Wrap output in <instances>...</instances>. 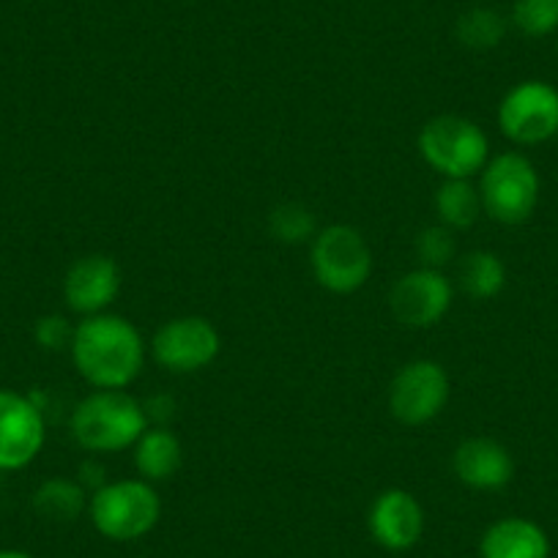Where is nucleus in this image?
<instances>
[{
  "label": "nucleus",
  "mask_w": 558,
  "mask_h": 558,
  "mask_svg": "<svg viewBox=\"0 0 558 558\" xmlns=\"http://www.w3.org/2000/svg\"><path fill=\"white\" fill-rule=\"evenodd\" d=\"M454 36L463 47L474 52H487L498 47L507 36V20L490 7H474L460 14L454 25Z\"/></svg>",
  "instance_id": "20"
},
{
  "label": "nucleus",
  "mask_w": 558,
  "mask_h": 558,
  "mask_svg": "<svg viewBox=\"0 0 558 558\" xmlns=\"http://www.w3.org/2000/svg\"><path fill=\"white\" fill-rule=\"evenodd\" d=\"M88 518L96 534L110 542H137L157 529L162 498L151 482L129 476L110 480L90 493Z\"/></svg>",
  "instance_id": "3"
},
{
  "label": "nucleus",
  "mask_w": 558,
  "mask_h": 558,
  "mask_svg": "<svg viewBox=\"0 0 558 558\" xmlns=\"http://www.w3.org/2000/svg\"><path fill=\"white\" fill-rule=\"evenodd\" d=\"M34 337L45 351H69L74 337V326L63 315H45L36 320Z\"/></svg>",
  "instance_id": "24"
},
{
  "label": "nucleus",
  "mask_w": 558,
  "mask_h": 558,
  "mask_svg": "<svg viewBox=\"0 0 558 558\" xmlns=\"http://www.w3.org/2000/svg\"><path fill=\"white\" fill-rule=\"evenodd\" d=\"M268 233L282 244H307L318 233V222L304 203L288 201L268 214Z\"/></svg>",
  "instance_id": "21"
},
{
  "label": "nucleus",
  "mask_w": 558,
  "mask_h": 558,
  "mask_svg": "<svg viewBox=\"0 0 558 558\" xmlns=\"http://www.w3.org/2000/svg\"><path fill=\"white\" fill-rule=\"evenodd\" d=\"M452 471L458 482L480 493L504 490L514 476L512 452L501 441L487 436L465 438L452 454Z\"/></svg>",
  "instance_id": "14"
},
{
  "label": "nucleus",
  "mask_w": 558,
  "mask_h": 558,
  "mask_svg": "<svg viewBox=\"0 0 558 558\" xmlns=\"http://www.w3.org/2000/svg\"><path fill=\"white\" fill-rule=\"evenodd\" d=\"M452 279L436 268H413L402 274L389 293V310L405 329H433L452 310Z\"/></svg>",
  "instance_id": "11"
},
{
  "label": "nucleus",
  "mask_w": 558,
  "mask_h": 558,
  "mask_svg": "<svg viewBox=\"0 0 558 558\" xmlns=\"http://www.w3.org/2000/svg\"><path fill=\"white\" fill-rule=\"evenodd\" d=\"M514 28L531 39H542L558 31V0H514Z\"/></svg>",
  "instance_id": "22"
},
{
  "label": "nucleus",
  "mask_w": 558,
  "mask_h": 558,
  "mask_svg": "<svg viewBox=\"0 0 558 558\" xmlns=\"http://www.w3.org/2000/svg\"><path fill=\"white\" fill-rule=\"evenodd\" d=\"M436 214L438 225L454 233L474 228L482 217V197L474 179H444L436 192Z\"/></svg>",
  "instance_id": "19"
},
{
  "label": "nucleus",
  "mask_w": 558,
  "mask_h": 558,
  "mask_svg": "<svg viewBox=\"0 0 558 558\" xmlns=\"http://www.w3.org/2000/svg\"><path fill=\"white\" fill-rule=\"evenodd\" d=\"M151 427L146 405L126 389H94L74 405L69 433L88 454H118Z\"/></svg>",
  "instance_id": "2"
},
{
  "label": "nucleus",
  "mask_w": 558,
  "mask_h": 558,
  "mask_svg": "<svg viewBox=\"0 0 558 558\" xmlns=\"http://www.w3.org/2000/svg\"><path fill=\"white\" fill-rule=\"evenodd\" d=\"M310 266L324 291L351 296L367 286L373 274V250L353 225H326L310 241Z\"/></svg>",
  "instance_id": "6"
},
{
  "label": "nucleus",
  "mask_w": 558,
  "mask_h": 558,
  "mask_svg": "<svg viewBox=\"0 0 558 558\" xmlns=\"http://www.w3.org/2000/svg\"><path fill=\"white\" fill-rule=\"evenodd\" d=\"M418 154L441 179H476L490 159V140L480 123L447 112L422 126Z\"/></svg>",
  "instance_id": "4"
},
{
  "label": "nucleus",
  "mask_w": 558,
  "mask_h": 558,
  "mask_svg": "<svg viewBox=\"0 0 558 558\" xmlns=\"http://www.w3.org/2000/svg\"><path fill=\"white\" fill-rule=\"evenodd\" d=\"M77 482L85 487V490H88V496L94 490H99V487L105 485V482H110V480H107L105 463H101V460L96 458V454H90L88 460H83V463H80Z\"/></svg>",
  "instance_id": "25"
},
{
  "label": "nucleus",
  "mask_w": 558,
  "mask_h": 558,
  "mask_svg": "<svg viewBox=\"0 0 558 558\" xmlns=\"http://www.w3.org/2000/svg\"><path fill=\"white\" fill-rule=\"evenodd\" d=\"M458 286L474 302H490L507 288V266L490 250H474L458 260Z\"/></svg>",
  "instance_id": "18"
},
{
  "label": "nucleus",
  "mask_w": 558,
  "mask_h": 558,
  "mask_svg": "<svg viewBox=\"0 0 558 558\" xmlns=\"http://www.w3.org/2000/svg\"><path fill=\"white\" fill-rule=\"evenodd\" d=\"M134 471L140 480L168 482L184 463V447L168 425H151L134 444Z\"/></svg>",
  "instance_id": "16"
},
{
  "label": "nucleus",
  "mask_w": 558,
  "mask_h": 558,
  "mask_svg": "<svg viewBox=\"0 0 558 558\" xmlns=\"http://www.w3.org/2000/svg\"><path fill=\"white\" fill-rule=\"evenodd\" d=\"M480 558H550V536L531 518L509 514L487 525Z\"/></svg>",
  "instance_id": "15"
},
{
  "label": "nucleus",
  "mask_w": 558,
  "mask_h": 558,
  "mask_svg": "<svg viewBox=\"0 0 558 558\" xmlns=\"http://www.w3.org/2000/svg\"><path fill=\"white\" fill-rule=\"evenodd\" d=\"M482 214L498 225H523L539 206L542 181L534 162L520 151H504L487 159L480 173Z\"/></svg>",
  "instance_id": "5"
},
{
  "label": "nucleus",
  "mask_w": 558,
  "mask_h": 558,
  "mask_svg": "<svg viewBox=\"0 0 558 558\" xmlns=\"http://www.w3.org/2000/svg\"><path fill=\"white\" fill-rule=\"evenodd\" d=\"M69 356L90 389H129L146 367L148 345L132 320L99 313L74 324Z\"/></svg>",
  "instance_id": "1"
},
{
  "label": "nucleus",
  "mask_w": 558,
  "mask_h": 558,
  "mask_svg": "<svg viewBox=\"0 0 558 558\" xmlns=\"http://www.w3.org/2000/svg\"><path fill=\"white\" fill-rule=\"evenodd\" d=\"M498 129L518 148H534L558 137V88L545 80H523L504 94Z\"/></svg>",
  "instance_id": "7"
},
{
  "label": "nucleus",
  "mask_w": 558,
  "mask_h": 558,
  "mask_svg": "<svg viewBox=\"0 0 558 558\" xmlns=\"http://www.w3.org/2000/svg\"><path fill=\"white\" fill-rule=\"evenodd\" d=\"M151 359L162 369L175 375H192L214 364L222 351V337L217 326L203 315H181L165 320L151 337Z\"/></svg>",
  "instance_id": "9"
},
{
  "label": "nucleus",
  "mask_w": 558,
  "mask_h": 558,
  "mask_svg": "<svg viewBox=\"0 0 558 558\" xmlns=\"http://www.w3.org/2000/svg\"><path fill=\"white\" fill-rule=\"evenodd\" d=\"M413 250H416L418 266L444 271L458 257V239H454V230L444 228V225H430L416 235Z\"/></svg>",
  "instance_id": "23"
},
{
  "label": "nucleus",
  "mask_w": 558,
  "mask_h": 558,
  "mask_svg": "<svg viewBox=\"0 0 558 558\" xmlns=\"http://www.w3.org/2000/svg\"><path fill=\"white\" fill-rule=\"evenodd\" d=\"M452 397V380L444 364L413 359L402 364L389 384V411L405 427L430 425Z\"/></svg>",
  "instance_id": "8"
},
{
  "label": "nucleus",
  "mask_w": 558,
  "mask_h": 558,
  "mask_svg": "<svg viewBox=\"0 0 558 558\" xmlns=\"http://www.w3.org/2000/svg\"><path fill=\"white\" fill-rule=\"evenodd\" d=\"M47 441L45 411L31 395L0 389V471H23Z\"/></svg>",
  "instance_id": "10"
},
{
  "label": "nucleus",
  "mask_w": 558,
  "mask_h": 558,
  "mask_svg": "<svg viewBox=\"0 0 558 558\" xmlns=\"http://www.w3.org/2000/svg\"><path fill=\"white\" fill-rule=\"evenodd\" d=\"M0 558H36V556H31V553L25 550H14V547H3V550H0Z\"/></svg>",
  "instance_id": "26"
},
{
  "label": "nucleus",
  "mask_w": 558,
  "mask_h": 558,
  "mask_svg": "<svg viewBox=\"0 0 558 558\" xmlns=\"http://www.w3.org/2000/svg\"><path fill=\"white\" fill-rule=\"evenodd\" d=\"M88 490L69 476H50L34 490L31 507L47 523H74L88 512Z\"/></svg>",
  "instance_id": "17"
},
{
  "label": "nucleus",
  "mask_w": 558,
  "mask_h": 558,
  "mask_svg": "<svg viewBox=\"0 0 558 558\" xmlns=\"http://www.w3.org/2000/svg\"><path fill=\"white\" fill-rule=\"evenodd\" d=\"M121 266L110 255H83L66 268L63 277V302L80 318L110 313L121 293Z\"/></svg>",
  "instance_id": "12"
},
{
  "label": "nucleus",
  "mask_w": 558,
  "mask_h": 558,
  "mask_svg": "<svg viewBox=\"0 0 558 558\" xmlns=\"http://www.w3.org/2000/svg\"><path fill=\"white\" fill-rule=\"evenodd\" d=\"M367 529L375 545L389 553H405L416 547L425 534V509L413 493L389 487L369 504Z\"/></svg>",
  "instance_id": "13"
}]
</instances>
